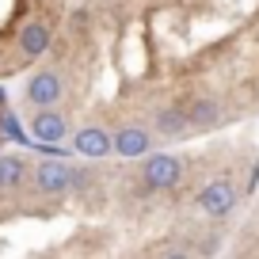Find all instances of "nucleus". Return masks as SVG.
I'll list each match as a JSON object with an SVG mask.
<instances>
[{"mask_svg":"<svg viewBox=\"0 0 259 259\" xmlns=\"http://www.w3.org/2000/svg\"><path fill=\"white\" fill-rule=\"evenodd\" d=\"M69 0H0V84L19 80L50 54Z\"/></svg>","mask_w":259,"mask_h":259,"instance_id":"1","label":"nucleus"},{"mask_svg":"<svg viewBox=\"0 0 259 259\" xmlns=\"http://www.w3.org/2000/svg\"><path fill=\"white\" fill-rule=\"evenodd\" d=\"M34 164L38 156L27 149L0 153V229L19 218H54V206L34 183Z\"/></svg>","mask_w":259,"mask_h":259,"instance_id":"2","label":"nucleus"},{"mask_svg":"<svg viewBox=\"0 0 259 259\" xmlns=\"http://www.w3.org/2000/svg\"><path fill=\"white\" fill-rule=\"evenodd\" d=\"M8 134L23 141V134H19V126H16V114L4 107V96H0V149H4V138H8ZM23 145H27V141H23Z\"/></svg>","mask_w":259,"mask_h":259,"instance_id":"3","label":"nucleus"}]
</instances>
